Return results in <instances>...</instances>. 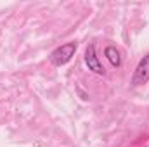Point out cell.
<instances>
[{"label": "cell", "instance_id": "1", "mask_svg": "<svg viewBox=\"0 0 149 147\" xmlns=\"http://www.w3.org/2000/svg\"><path fill=\"white\" fill-rule=\"evenodd\" d=\"M76 49H78V43L76 42H68V43L57 47L56 50H52L50 55H49V59H50V62L54 66H64V64H68L73 59Z\"/></svg>", "mask_w": 149, "mask_h": 147}, {"label": "cell", "instance_id": "2", "mask_svg": "<svg viewBox=\"0 0 149 147\" xmlns=\"http://www.w3.org/2000/svg\"><path fill=\"white\" fill-rule=\"evenodd\" d=\"M148 81H149V54H146V55L139 61L135 71L132 74L130 83H132V87H141V85H144V83H148Z\"/></svg>", "mask_w": 149, "mask_h": 147}, {"label": "cell", "instance_id": "3", "mask_svg": "<svg viewBox=\"0 0 149 147\" xmlns=\"http://www.w3.org/2000/svg\"><path fill=\"white\" fill-rule=\"evenodd\" d=\"M85 64H87V68H88L92 73L104 74V66L101 64V61H99V57H97V54H95V45H94V43H90V45L87 47V50H85Z\"/></svg>", "mask_w": 149, "mask_h": 147}, {"label": "cell", "instance_id": "4", "mask_svg": "<svg viewBox=\"0 0 149 147\" xmlns=\"http://www.w3.org/2000/svg\"><path fill=\"white\" fill-rule=\"evenodd\" d=\"M104 55H106V59L111 62L113 68H120V66H121V54H120V50H118L116 47L108 45V47L104 49Z\"/></svg>", "mask_w": 149, "mask_h": 147}]
</instances>
